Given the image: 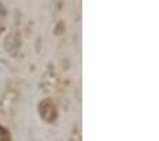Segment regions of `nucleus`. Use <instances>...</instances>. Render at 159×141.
<instances>
[{
    "label": "nucleus",
    "mask_w": 159,
    "mask_h": 141,
    "mask_svg": "<svg viewBox=\"0 0 159 141\" xmlns=\"http://www.w3.org/2000/svg\"><path fill=\"white\" fill-rule=\"evenodd\" d=\"M40 117L46 123H54L57 120V107L50 98H46L39 104Z\"/></svg>",
    "instance_id": "obj_1"
},
{
    "label": "nucleus",
    "mask_w": 159,
    "mask_h": 141,
    "mask_svg": "<svg viewBox=\"0 0 159 141\" xmlns=\"http://www.w3.org/2000/svg\"><path fill=\"white\" fill-rule=\"evenodd\" d=\"M0 141H11L9 130H6V128L2 127V125H0Z\"/></svg>",
    "instance_id": "obj_2"
}]
</instances>
